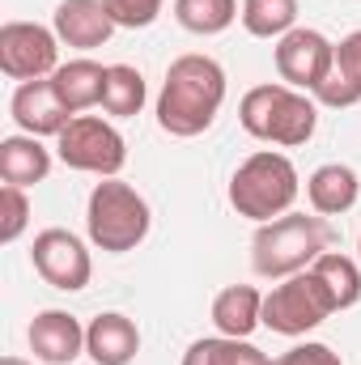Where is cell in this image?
<instances>
[{
	"label": "cell",
	"instance_id": "26",
	"mask_svg": "<svg viewBox=\"0 0 361 365\" xmlns=\"http://www.w3.org/2000/svg\"><path fill=\"white\" fill-rule=\"evenodd\" d=\"M272 365H345L340 353L332 344H319V340H306V344H293L289 353H280Z\"/></svg>",
	"mask_w": 361,
	"mask_h": 365
},
{
	"label": "cell",
	"instance_id": "30",
	"mask_svg": "<svg viewBox=\"0 0 361 365\" xmlns=\"http://www.w3.org/2000/svg\"><path fill=\"white\" fill-rule=\"evenodd\" d=\"M357 259H361V238H357Z\"/></svg>",
	"mask_w": 361,
	"mask_h": 365
},
{
	"label": "cell",
	"instance_id": "27",
	"mask_svg": "<svg viewBox=\"0 0 361 365\" xmlns=\"http://www.w3.org/2000/svg\"><path fill=\"white\" fill-rule=\"evenodd\" d=\"M221 357H225V336H204L183 353V365H221Z\"/></svg>",
	"mask_w": 361,
	"mask_h": 365
},
{
	"label": "cell",
	"instance_id": "4",
	"mask_svg": "<svg viewBox=\"0 0 361 365\" xmlns=\"http://www.w3.org/2000/svg\"><path fill=\"white\" fill-rule=\"evenodd\" d=\"M149 225H153V212H149V200L123 179H102L90 191V204H86V234L98 251L106 255H128L136 251L145 238H149Z\"/></svg>",
	"mask_w": 361,
	"mask_h": 365
},
{
	"label": "cell",
	"instance_id": "9",
	"mask_svg": "<svg viewBox=\"0 0 361 365\" xmlns=\"http://www.w3.org/2000/svg\"><path fill=\"white\" fill-rule=\"evenodd\" d=\"M30 264H34V272L43 276L51 289H60V293H81L93 276V259H90V251H86V242L73 230H60V225L34 234Z\"/></svg>",
	"mask_w": 361,
	"mask_h": 365
},
{
	"label": "cell",
	"instance_id": "23",
	"mask_svg": "<svg viewBox=\"0 0 361 365\" xmlns=\"http://www.w3.org/2000/svg\"><path fill=\"white\" fill-rule=\"evenodd\" d=\"M238 17L255 38H285L298 26V0H243Z\"/></svg>",
	"mask_w": 361,
	"mask_h": 365
},
{
	"label": "cell",
	"instance_id": "11",
	"mask_svg": "<svg viewBox=\"0 0 361 365\" xmlns=\"http://www.w3.org/2000/svg\"><path fill=\"white\" fill-rule=\"evenodd\" d=\"M9 115H13V123H17L26 136H60V132L77 119V115L60 102L51 77H47V81H21V86L13 90Z\"/></svg>",
	"mask_w": 361,
	"mask_h": 365
},
{
	"label": "cell",
	"instance_id": "20",
	"mask_svg": "<svg viewBox=\"0 0 361 365\" xmlns=\"http://www.w3.org/2000/svg\"><path fill=\"white\" fill-rule=\"evenodd\" d=\"M145 98H149V90H145L141 68H132V64H106L102 110H106L111 119H132V115H141Z\"/></svg>",
	"mask_w": 361,
	"mask_h": 365
},
{
	"label": "cell",
	"instance_id": "14",
	"mask_svg": "<svg viewBox=\"0 0 361 365\" xmlns=\"http://www.w3.org/2000/svg\"><path fill=\"white\" fill-rule=\"evenodd\" d=\"M86 353L93 365H132L141 353V327L128 314L106 310L86 327Z\"/></svg>",
	"mask_w": 361,
	"mask_h": 365
},
{
	"label": "cell",
	"instance_id": "18",
	"mask_svg": "<svg viewBox=\"0 0 361 365\" xmlns=\"http://www.w3.org/2000/svg\"><path fill=\"white\" fill-rule=\"evenodd\" d=\"M51 86L60 93V102L73 110V115H81V110H90V106H102V90H106V68L90 60V56H77V60H68V64H60L56 73H51Z\"/></svg>",
	"mask_w": 361,
	"mask_h": 365
},
{
	"label": "cell",
	"instance_id": "28",
	"mask_svg": "<svg viewBox=\"0 0 361 365\" xmlns=\"http://www.w3.org/2000/svg\"><path fill=\"white\" fill-rule=\"evenodd\" d=\"M221 365H272V357L264 349H255L251 340H230L225 336V357H221Z\"/></svg>",
	"mask_w": 361,
	"mask_h": 365
},
{
	"label": "cell",
	"instance_id": "17",
	"mask_svg": "<svg viewBox=\"0 0 361 365\" xmlns=\"http://www.w3.org/2000/svg\"><path fill=\"white\" fill-rule=\"evenodd\" d=\"M361 195V179L353 166H345V162H327V166H319L310 179H306V200H310V208L319 212V217H340V212H349L353 204H357Z\"/></svg>",
	"mask_w": 361,
	"mask_h": 365
},
{
	"label": "cell",
	"instance_id": "16",
	"mask_svg": "<svg viewBox=\"0 0 361 365\" xmlns=\"http://www.w3.org/2000/svg\"><path fill=\"white\" fill-rule=\"evenodd\" d=\"M315 102L336 106V110H340V106H357L361 102V30L345 34V38L336 43V60H332L327 77L319 81Z\"/></svg>",
	"mask_w": 361,
	"mask_h": 365
},
{
	"label": "cell",
	"instance_id": "6",
	"mask_svg": "<svg viewBox=\"0 0 361 365\" xmlns=\"http://www.w3.org/2000/svg\"><path fill=\"white\" fill-rule=\"evenodd\" d=\"M332 314H336V297L310 268L285 276L272 293H264V327L276 336H289V340L315 331Z\"/></svg>",
	"mask_w": 361,
	"mask_h": 365
},
{
	"label": "cell",
	"instance_id": "24",
	"mask_svg": "<svg viewBox=\"0 0 361 365\" xmlns=\"http://www.w3.org/2000/svg\"><path fill=\"white\" fill-rule=\"evenodd\" d=\"M30 225V195L26 187L4 182L0 187V242H17Z\"/></svg>",
	"mask_w": 361,
	"mask_h": 365
},
{
	"label": "cell",
	"instance_id": "12",
	"mask_svg": "<svg viewBox=\"0 0 361 365\" xmlns=\"http://www.w3.org/2000/svg\"><path fill=\"white\" fill-rule=\"evenodd\" d=\"M26 340H30L34 361L43 365H73L86 353V327L68 310H39Z\"/></svg>",
	"mask_w": 361,
	"mask_h": 365
},
{
	"label": "cell",
	"instance_id": "1",
	"mask_svg": "<svg viewBox=\"0 0 361 365\" xmlns=\"http://www.w3.org/2000/svg\"><path fill=\"white\" fill-rule=\"evenodd\" d=\"M225 102V68L213 56H179L166 68V81L158 93V128L166 136L191 140L213 128L217 110Z\"/></svg>",
	"mask_w": 361,
	"mask_h": 365
},
{
	"label": "cell",
	"instance_id": "10",
	"mask_svg": "<svg viewBox=\"0 0 361 365\" xmlns=\"http://www.w3.org/2000/svg\"><path fill=\"white\" fill-rule=\"evenodd\" d=\"M332 60H336V43L327 34L310 30V26H293L285 38H276V73H280L285 86H293L302 93L319 90Z\"/></svg>",
	"mask_w": 361,
	"mask_h": 365
},
{
	"label": "cell",
	"instance_id": "29",
	"mask_svg": "<svg viewBox=\"0 0 361 365\" xmlns=\"http://www.w3.org/2000/svg\"><path fill=\"white\" fill-rule=\"evenodd\" d=\"M0 365H34V361H26V357H4Z\"/></svg>",
	"mask_w": 361,
	"mask_h": 365
},
{
	"label": "cell",
	"instance_id": "21",
	"mask_svg": "<svg viewBox=\"0 0 361 365\" xmlns=\"http://www.w3.org/2000/svg\"><path fill=\"white\" fill-rule=\"evenodd\" d=\"M310 272L327 284V293L336 297V310H349L361 302V259L340 255V251H323L310 264Z\"/></svg>",
	"mask_w": 361,
	"mask_h": 365
},
{
	"label": "cell",
	"instance_id": "25",
	"mask_svg": "<svg viewBox=\"0 0 361 365\" xmlns=\"http://www.w3.org/2000/svg\"><path fill=\"white\" fill-rule=\"evenodd\" d=\"M102 4H106V13L119 30H145V26L158 21L166 0H102Z\"/></svg>",
	"mask_w": 361,
	"mask_h": 365
},
{
	"label": "cell",
	"instance_id": "7",
	"mask_svg": "<svg viewBox=\"0 0 361 365\" xmlns=\"http://www.w3.org/2000/svg\"><path fill=\"white\" fill-rule=\"evenodd\" d=\"M56 153L68 170L98 175V179H119L123 162H128V140L119 136V128L111 119L98 115H77L60 136H56Z\"/></svg>",
	"mask_w": 361,
	"mask_h": 365
},
{
	"label": "cell",
	"instance_id": "2",
	"mask_svg": "<svg viewBox=\"0 0 361 365\" xmlns=\"http://www.w3.org/2000/svg\"><path fill=\"white\" fill-rule=\"evenodd\" d=\"M238 123L247 136L264 140V145H280V149H298L315 136L319 128V106L315 98L285 81H272V86H255V90L243 93V106H238Z\"/></svg>",
	"mask_w": 361,
	"mask_h": 365
},
{
	"label": "cell",
	"instance_id": "5",
	"mask_svg": "<svg viewBox=\"0 0 361 365\" xmlns=\"http://www.w3.org/2000/svg\"><path fill=\"white\" fill-rule=\"evenodd\" d=\"M327 251V225L323 217L285 212L276 221H264L251 238V268L268 280H285L293 272H306Z\"/></svg>",
	"mask_w": 361,
	"mask_h": 365
},
{
	"label": "cell",
	"instance_id": "15",
	"mask_svg": "<svg viewBox=\"0 0 361 365\" xmlns=\"http://www.w3.org/2000/svg\"><path fill=\"white\" fill-rule=\"evenodd\" d=\"M213 327L230 340H251L255 327H264V293L255 284H225L213 297Z\"/></svg>",
	"mask_w": 361,
	"mask_h": 365
},
{
	"label": "cell",
	"instance_id": "8",
	"mask_svg": "<svg viewBox=\"0 0 361 365\" xmlns=\"http://www.w3.org/2000/svg\"><path fill=\"white\" fill-rule=\"evenodd\" d=\"M60 68V34L39 21L0 26V73L13 81H47Z\"/></svg>",
	"mask_w": 361,
	"mask_h": 365
},
{
	"label": "cell",
	"instance_id": "22",
	"mask_svg": "<svg viewBox=\"0 0 361 365\" xmlns=\"http://www.w3.org/2000/svg\"><path fill=\"white\" fill-rule=\"evenodd\" d=\"M175 21L187 34H221L238 21V0H175Z\"/></svg>",
	"mask_w": 361,
	"mask_h": 365
},
{
	"label": "cell",
	"instance_id": "3",
	"mask_svg": "<svg viewBox=\"0 0 361 365\" xmlns=\"http://www.w3.org/2000/svg\"><path fill=\"white\" fill-rule=\"evenodd\" d=\"M298 191H302L298 166L285 153H276V149H260V153H251L234 170V179H230V204H234L238 217L264 225V221H276V217L293 212Z\"/></svg>",
	"mask_w": 361,
	"mask_h": 365
},
{
	"label": "cell",
	"instance_id": "13",
	"mask_svg": "<svg viewBox=\"0 0 361 365\" xmlns=\"http://www.w3.org/2000/svg\"><path fill=\"white\" fill-rule=\"evenodd\" d=\"M51 30L60 34L64 47H77V51H93V47H106V38L119 30L106 13L102 0H60L56 4V17H51Z\"/></svg>",
	"mask_w": 361,
	"mask_h": 365
},
{
	"label": "cell",
	"instance_id": "19",
	"mask_svg": "<svg viewBox=\"0 0 361 365\" xmlns=\"http://www.w3.org/2000/svg\"><path fill=\"white\" fill-rule=\"evenodd\" d=\"M51 175V149L39 136H4L0 140V179L13 187H34Z\"/></svg>",
	"mask_w": 361,
	"mask_h": 365
}]
</instances>
